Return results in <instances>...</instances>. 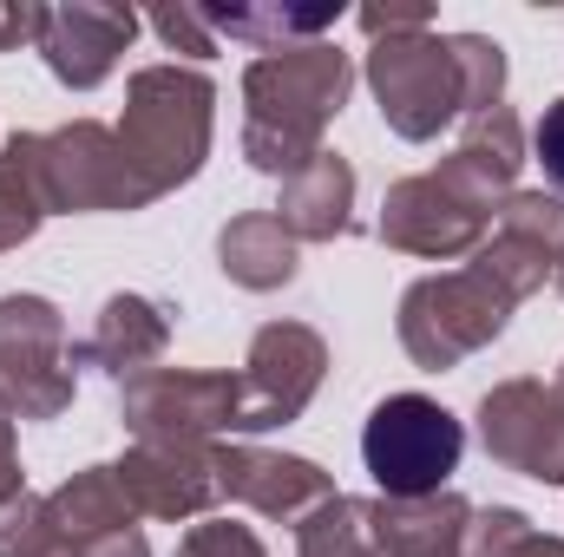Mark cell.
Wrapping results in <instances>:
<instances>
[{
	"mask_svg": "<svg viewBox=\"0 0 564 557\" xmlns=\"http://www.w3.org/2000/svg\"><path fill=\"white\" fill-rule=\"evenodd\" d=\"M552 282H558V295H564V256H558V270H552Z\"/></svg>",
	"mask_w": 564,
	"mask_h": 557,
	"instance_id": "cell-36",
	"label": "cell"
},
{
	"mask_svg": "<svg viewBox=\"0 0 564 557\" xmlns=\"http://www.w3.org/2000/svg\"><path fill=\"white\" fill-rule=\"evenodd\" d=\"M79 557H151V545H144V532H119V538L79 545Z\"/></svg>",
	"mask_w": 564,
	"mask_h": 557,
	"instance_id": "cell-32",
	"label": "cell"
},
{
	"mask_svg": "<svg viewBox=\"0 0 564 557\" xmlns=\"http://www.w3.org/2000/svg\"><path fill=\"white\" fill-rule=\"evenodd\" d=\"M144 20H151V33H158L164 46H184V53H197V59L217 53V33L204 26V7H151Z\"/></svg>",
	"mask_w": 564,
	"mask_h": 557,
	"instance_id": "cell-28",
	"label": "cell"
},
{
	"mask_svg": "<svg viewBox=\"0 0 564 557\" xmlns=\"http://www.w3.org/2000/svg\"><path fill=\"white\" fill-rule=\"evenodd\" d=\"M210 106L217 86L191 66H144L126 86V125L119 144L139 164V177L164 197L177 184H191L210 157Z\"/></svg>",
	"mask_w": 564,
	"mask_h": 557,
	"instance_id": "cell-3",
	"label": "cell"
},
{
	"mask_svg": "<svg viewBox=\"0 0 564 557\" xmlns=\"http://www.w3.org/2000/svg\"><path fill=\"white\" fill-rule=\"evenodd\" d=\"M217 492L282 518V525H302L308 512H322L335 499V479L315 466V459H295V452H270V446H217Z\"/></svg>",
	"mask_w": 564,
	"mask_h": 557,
	"instance_id": "cell-12",
	"label": "cell"
},
{
	"mask_svg": "<svg viewBox=\"0 0 564 557\" xmlns=\"http://www.w3.org/2000/svg\"><path fill=\"white\" fill-rule=\"evenodd\" d=\"M466 426L426 394H388L361 426V459L381 499H433L459 472Z\"/></svg>",
	"mask_w": 564,
	"mask_h": 557,
	"instance_id": "cell-5",
	"label": "cell"
},
{
	"mask_svg": "<svg viewBox=\"0 0 564 557\" xmlns=\"http://www.w3.org/2000/svg\"><path fill=\"white\" fill-rule=\"evenodd\" d=\"M355 86V59L328 40L315 46H289V53H263L243 73V157L270 177H295L302 164H315L328 144V119L341 112Z\"/></svg>",
	"mask_w": 564,
	"mask_h": 557,
	"instance_id": "cell-1",
	"label": "cell"
},
{
	"mask_svg": "<svg viewBox=\"0 0 564 557\" xmlns=\"http://www.w3.org/2000/svg\"><path fill=\"white\" fill-rule=\"evenodd\" d=\"M46 512H53V525H59V538H66L73 551H79V545H99V538H119V532H139V505L126 499V485H119L112 466L73 472V479L46 499Z\"/></svg>",
	"mask_w": 564,
	"mask_h": 557,
	"instance_id": "cell-19",
	"label": "cell"
},
{
	"mask_svg": "<svg viewBox=\"0 0 564 557\" xmlns=\"http://www.w3.org/2000/svg\"><path fill=\"white\" fill-rule=\"evenodd\" d=\"M33 230H40V204H33V197L0 171V250H20Z\"/></svg>",
	"mask_w": 564,
	"mask_h": 557,
	"instance_id": "cell-29",
	"label": "cell"
},
{
	"mask_svg": "<svg viewBox=\"0 0 564 557\" xmlns=\"http://www.w3.org/2000/svg\"><path fill=\"white\" fill-rule=\"evenodd\" d=\"M499 237H519L532 250H545L552 263L564 256V197L552 190H512L499 204Z\"/></svg>",
	"mask_w": 564,
	"mask_h": 557,
	"instance_id": "cell-24",
	"label": "cell"
},
{
	"mask_svg": "<svg viewBox=\"0 0 564 557\" xmlns=\"http://www.w3.org/2000/svg\"><path fill=\"white\" fill-rule=\"evenodd\" d=\"M433 26V7L408 0V7H361V33L368 40H388V33H426Z\"/></svg>",
	"mask_w": 564,
	"mask_h": 557,
	"instance_id": "cell-31",
	"label": "cell"
},
{
	"mask_svg": "<svg viewBox=\"0 0 564 557\" xmlns=\"http://www.w3.org/2000/svg\"><path fill=\"white\" fill-rule=\"evenodd\" d=\"M164 341H171V321H164L158 302H144V295H112V302L99 308V328H93V341L79 348V361H99L106 374L139 381V374L158 368Z\"/></svg>",
	"mask_w": 564,
	"mask_h": 557,
	"instance_id": "cell-18",
	"label": "cell"
},
{
	"mask_svg": "<svg viewBox=\"0 0 564 557\" xmlns=\"http://www.w3.org/2000/svg\"><path fill=\"white\" fill-rule=\"evenodd\" d=\"M171 557H263V538L237 518H197Z\"/></svg>",
	"mask_w": 564,
	"mask_h": 557,
	"instance_id": "cell-26",
	"label": "cell"
},
{
	"mask_svg": "<svg viewBox=\"0 0 564 557\" xmlns=\"http://www.w3.org/2000/svg\"><path fill=\"white\" fill-rule=\"evenodd\" d=\"M486 210H473L466 197H453L433 171L426 177H401L381 204V243L408 250V256H473L486 243Z\"/></svg>",
	"mask_w": 564,
	"mask_h": 557,
	"instance_id": "cell-13",
	"label": "cell"
},
{
	"mask_svg": "<svg viewBox=\"0 0 564 557\" xmlns=\"http://www.w3.org/2000/svg\"><path fill=\"white\" fill-rule=\"evenodd\" d=\"M368 86L381 99L388 132L408 139V144L440 139L466 112L459 66H453V40H440L433 26L426 33H388V40H375L368 46Z\"/></svg>",
	"mask_w": 564,
	"mask_h": 557,
	"instance_id": "cell-6",
	"label": "cell"
},
{
	"mask_svg": "<svg viewBox=\"0 0 564 557\" xmlns=\"http://www.w3.org/2000/svg\"><path fill=\"white\" fill-rule=\"evenodd\" d=\"M139 13L132 7H106V0H73V7H46L40 13V59L59 86L93 92L99 79H112L119 53L132 46Z\"/></svg>",
	"mask_w": 564,
	"mask_h": 557,
	"instance_id": "cell-11",
	"label": "cell"
},
{
	"mask_svg": "<svg viewBox=\"0 0 564 557\" xmlns=\"http://www.w3.org/2000/svg\"><path fill=\"white\" fill-rule=\"evenodd\" d=\"M112 472H119L126 499L139 505V518L191 525L224 499L217 492V446H132Z\"/></svg>",
	"mask_w": 564,
	"mask_h": 557,
	"instance_id": "cell-14",
	"label": "cell"
},
{
	"mask_svg": "<svg viewBox=\"0 0 564 557\" xmlns=\"http://www.w3.org/2000/svg\"><path fill=\"white\" fill-rule=\"evenodd\" d=\"M519 164H525V132H519V112L512 106H492V112H473L466 119V139L453 144V157L433 171L453 197H466L473 210H499L512 190H519Z\"/></svg>",
	"mask_w": 564,
	"mask_h": 557,
	"instance_id": "cell-15",
	"label": "cell"
},
{
	"mask_svg": "<svg viewBox=\"0 0 564 557\" xmlns=\"http://www.w3.org/2000/svg\"><path fill=\"white\" fill-rule=\"evenodd\" d=\"M335 20H341L335 7H204V26H210V33L250 40V46H263V53L315 46Z\"/></svg>",
	"mask_w": 564,
	"mask_h": 557,
	"instance_id": "cell-21",
	"label": "cell"
},
{
	"mask_svg": "<svg viewBox=\"0 0 564 557\" xmlns=\"http://www.w3.org/2000/svg\"><path fill=\"white\" fill-rule=\"evenodd\" d=\"M348 210H355V164L322 151L315 164H302L295 177H282V230L295 243H335L348 230Z\"/></svg>",
	"mask_w": 564,
	"mask_h": 557,
	"instance_id": "cell-17",
	"label": "cell"
},
{
	"mask_svg": "<svg viewBox=\"0 0 564 557\" xmlns=\"http://www.w3.org/2000/svg\"><path fill=\"white\" fill-rule=\"evenodd\" d=\"M20 492H26V472H20V459H13V446H7V452H0V505L20 499Z\"/></svg>",
	"mask_w": 564,
	"mask_h": 557,
	"instance_id": "cell-33",
	"label": "cell"
},
{
	"mask_svg": "<svg viewBox=\"0 0 564 557\" xmlns=\"http://www.w3.org/2000/svg\"><path fill=\"white\" fill-rule=\"evenodd\" d=\"M53 512H46V499H33V492H20V499H7L0 505V557H33L40 545H53Z\"/></svg>",
	"mask_w": 564,
	"mask_h": 557,
	"instance_id": "cell-25",
	"label": "cell"
},
{
	"mask_svg": "<svg viewBox=\"0 0 564 557\" xmlns=\"http://www.w3.org/2000/svg\"><path fill=\"white\" fill-rule=\"evenodd\" d=\"M217 263H224V276L237 282V288H250V295H270L282 282H295V237L282 230L276 210H243V217H230L224 223V237H217Z\"/></svg>",
	"mask_w": 564,
	"mask_h": 557,
	"instance_id": "cell-20",
	"label": "cell"
},
{
	"mask_svg": "<svg viewBox=\"0 0 564 557\" xmlns=\"http://www.w3.org/2000/svg\"><path fill=\"white\" fill-rule=\"evenodd\" d=\"M119 419L139 446H217V433H237V374L151 368L126 381Z\"/></svg>",
	"mask_w": 564,
	"mask_h": 557,
	"instance_id": "cell-8",
	"label": "cell"
},
{
	"mask_svg": "<svg viewBox=\"0 0 564 557\" xmlns=\"http://www.w3.org/2000/svg\"><path fill=\"white\" fill-rule=\"evenodd\" d=\"M473 505L459 492L433 499H368V532L381 557H466Z\"/></svg>",
	"mask_w": 564,
	"mask_h": 557,
	"instance_id": "cell-16",
	"label": "cell"
},
{
	"mask_svg": "<svg viewBox=\"0 0 564 557\" xmlns=\"http://www.w3.org/2000/svg\"><path fill=\"white\" fill-rule=\"evenodd\" d=\"M552 394H558V401H564V368H558V381H552Z\"/></svg>",
	"mask_w": 564,
	"mask_h": 557,
	"instance_id": "cell-37",
	"label": "cell"
},
{
	"mask_svg": "<svg viewBox=\"0 0 564 557\" xmlns=\"http://www.w3.org/2000/svg\"><path fill=\"white\" fill-rule=\"evenodd\" d=\"M13 446V414H7V401H0V452Z\"/></svg>",
	"mask_w": 564,
	"mask_h": 557,
	"instance_id": "cell-35",
	"label": "cell"
},
{
	"mask_svg": "<svg viewBox=\"0 0 564 557\" xmlns=\"http://www.w3.org/2000/svg\"><path fill=\"white\" fill-rule=\"evenodd\" d=\"M506 557H564V538H539V532H525Z\"/></svg>",
	"mask_w": 564,
	"mask_h": 557,
	"instance_id": "cell-34",
	"label": "cell"
},
{
	"mask_svg": "<svg viewBox=\"0 0 564 557\" xmlns=\"http://www.w3.org/2000/svg\"><path fill=\"white\" fill-rule=\"evenodd\" d=\"M0 401L13 419H59L73 407V348L46 295H0Z\"/></svg>",
	"mask_w": 564,
	"mask_h": 557,
	"instance_id": "cell-7",
	"label": "cell"
},
{
	"mask_svg": "<svg viewBox=\"0 0 564 557\" xmlns=\"http://www.w3.org/2000/svg\"><path fill=\"white\" fill-rule=\"evenodd\" d=\"M479 439L506 472L564 485V401L545 381H499L479 401Z\"/></svg>",
	"mask_w": 564,
	"mask_h": 557,
	"instance_id": "cell-10",
	"label": "cell"
},
{
	"mask_svg": "<svg viewBox=\"0 0 564 557\" xmlns=\"http://www.w3.org/2000/svg\"><path fill=\"white\" fill-rule=\"evenodd\" d=\"M525 532H532L525 512H512V505H486V512H473V525H466V557H506Z\"/></svg>",
	"mask_w": 564,
	"mask_h": 557,
	"instance_id": "cell-27",
	"label": "cell"
},
{
	"mask_svg": "<svg viewBox=\"0 0 564 557\" xmlns=\"http://www.w3.org/2000/svg\"><path fill=\"white\" fill-rule=\"evenodd\" d=\"M0 171L46 210H144L158 204V190L139 177V164L126 157V144L112 125L73 119L59 132H13Z\"/></svg>",
	"mask_w": 564,
	"mask_h": 557,
	"instance_id": "cell-2",
	"label": "cell"
},
{
	"mask_svg": "<svg viewBox=\"0 0 564 557\" xmlns=\"http://www.w3.org/2000/svg\"><path fill=\"white\" fill-rule=\"evenodd\" d=\"M328 374V341L302 321H270L250 341V361L237 374V433H270L302 419Z\"/></svg>",
	"mask_w": 564,
	"mask_h": 557,
	"instance_id": "cell-9",
	"label": "cell"
},
{
	"mask_svg": "<svg viewBox=\"0 0 564 557\" xmlns=\"http://www.w3.org/2000/svg\"><path fill=\"white\" fill-rule=\"evenodd\" d=\"M453 66H459V92H466V119L506 106V46L486 33H453Z\"/></svg>",
	"mask_w": 564,
	"mask_h": 557,
	"instance_id": "cell-23",
	"label": "cell"
},
{
	"mask_svg": "<svg viewBox=\"0 0 564 557\" xmlns=\"http://www.w3.org/2000/svg\"><path fill=\"white\" fill-rule=\"evenodd\" d=\"M512 295L492 288L473 263L466 270H446V276H421L401 295V348L414 354V368L440 374V368H459L466 354L492 348L512 321Z\"/></svg>",
	"mask_w": 564,
	"mask_h": 557,
	"instance_id": "cell-4",
	"label": "cell"
},
{
	"mask_svg": "<svg viewBox=\"0 0 564 557\" xmlns=\"http://www.w3.org/2000/svg\"><path fill=\"white\" fill-rule=\"evenodd\" d=\"M295 557H381L368 532V499H328L322 512H308L295 525Z\"/></svg>",
	"mask_w": 564,
	"mask_h": 557,
	"instance_id": "cell-22",
	"label": "cell"
},
{
	"mask_svg": "<svg viewBox=\"0 0 564 557\" xmlns=\"http://www.w3.org/2000/svg\"><path fill=\"white\" fill-rule=\"evenodd\" d=\"M532 157L545 164L552 197H564V99H552V106H545V119H539V132H532Z\"/></svg>",
	"mask_w": 564,
	"mask_h": 557,
	"instance_id": "cell-30",
	"label": "cell"
}]
</instances>
